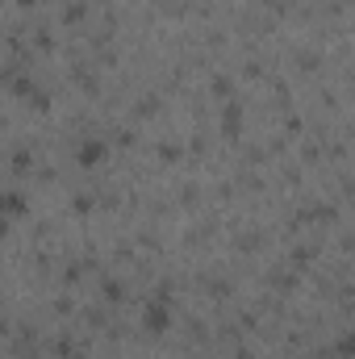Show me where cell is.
Returning <instances> with one entry per match:
<instances>
[{"mask_svg":"<svg viewBox=\"0 0 355 359\" xmlns=\"http://www.w3.org/2000/svg\"><path fill=\"white\" fill-rule=\"evenodd\" d=\"M25 213V196L21 192H0V230H8V222H17Z\"/></svg>","mask_w":355,"mask_h":359,"instance_id":"1","label":"cell"},{"mask_svg":"<svg viewBox=\"0 0 355 359\" xmlns=\"http://www.w3.org/2000/svg\"><path fill=\"white\" fill-rule=\"evenodd\" d=\"M100 159H105V142H96V138H92V142H80V163H84V168H88V163H100Z\"/></svg>","mask_w":355,"mask_h":359,"instance_id":"2","label":"cell"},{"mask_svg":"<svg viewBox=\"0 0 355 359\" xmlns=\"http://www.w3.org/2000/svg\"><path fill=\"white\" fill-rule=\"evenodd\" d=\"M147 326H151V330H163V326H168V309H163V305H151V309H147Z\"/></svg>","mask_w":355,"mask_h":359,"instance_id":"3","label":"cell"}]
</instances>
